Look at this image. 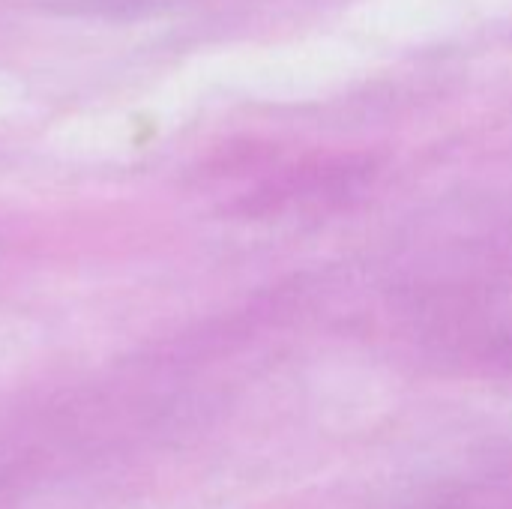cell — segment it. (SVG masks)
I'll return each mask as SVG.
<instances>
[]
</instances>
